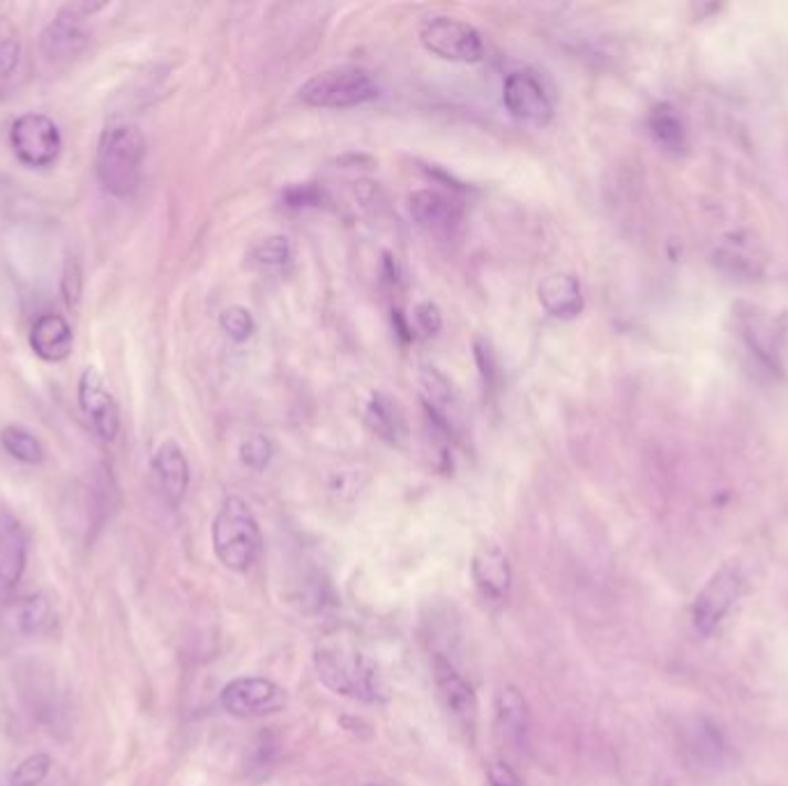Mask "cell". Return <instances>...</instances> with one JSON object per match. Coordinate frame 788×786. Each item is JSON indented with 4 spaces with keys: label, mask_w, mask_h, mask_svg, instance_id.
<instances>
[{
    "label": "cell",
    "mask_w": 788,
    "mask_h": 786,
    "mask_svg": "<svg viewBox=\"0 0 788 786\" xmlns=\"http://www.w3.org/2000/svg\"><path fill=\"white\" fill-rule=\"evenodd\" d=\"M0 443H3V448L14 459H19L21 464H31V467L42 464V459H44L42 443L33 437L29 429H23L19 425H8L3 431H0Z\"/></svg>",
    "instance_id": "cell-22"
},
{
    "label": "cell",
    "mask_w": 788,
    "mask_h": 786,
    "mask_svg": "<svg viewBox=\"0 0 788 786\" xmlns=\"http://www.w3.org/2000/svg\"><path fill=\"white\" fill-rule=\"evenodd\" d=\"M316 671L325 688L363 701H386L388 690L376 664L342 641H325L316 648Z\"/></svg>",
    "instance_id": "cell-2"
},
{
    "label": "cell",
    "mask_w": 788,
    "mask_h": 786,
    "mask_svg": "<svg viewBox=\"0 0 788 786\" xmlns=\"http://www.w3.org/2000/svg\"><path fill=\"white\" fill-rule=\"evenodd\" d=\"M146 159V137L132 123H114L104 127L95 169L102 187L114 197H129L139 187Z\"/></svg>",
    "instance_id": "cell-1"
},
{
    "label": "cell",
    "mask_w": 788,
    "mask_h": 786,
    "mask_svg": "<svg viewBox=\"0 0 788 786\" xmlns=\"http://www.w3.org/2000/svg\"><path fill=\"white\" fill-rule=\"evenodd\" d=\"M61 284H63V295H65L67 307L76 310L81 303V293H84V273H81V265H78L76 256L65 259Z\"/></svg>",
    "instance_id": "cell-30"
},
{
    "label": "cell",
    "mask_w": 788,
    "mask_h": 786,
    "mask_svg": "<svg viewBox=\"0 0 788 786\" xmlns=\"http://www.w3.org/2000/svg\"><path fill=\"white\" fill-rule=\"evenodd\" d=\"M153 471L159 480L161 492H165V496L174 505H178L185 499L189 486V464L176 441H165L155 450Z\"/></svg>",
    "instance_id": "cell-19"
},
{
    "label": "cell",
    "mask_w": 788,
    "mask_h": 786,
    "mask_svg": "<svg viewBox=\"0 0 788 786\" xmlns=\"http://www.w3.org/2000/svg\"><path fill=\"white\" fill-rule=\"evenodd\" d=\"M367 425L378 433L380 439H386L390 443H401L406 431V416L401 411V406L397 399H392L386 392H376L367 406Z\"/></svg>",
    "instance_id": "cell-21"
},
{
    "label": "cell",
    "mask_w": 788,
    "mask_h": 786,
    "mask_svg": "<svg viewBox=\"0 0 788 786\" xmlns=\"http://www.w3.org/2000/svg\"><path fill=\"white\" fill-rule=\"evenodd\" d=\"M212 547L229 570L244 573L263 552V535L250 505L240 496H229L212 524Z\"/></svg>",
    "instance_id": "cell-3"
},
{
    "label": "cell",
    "mask_w": 788,
    "mask_h": 786,
    "mask_svg": "<svg viewBox=\"0 0 788 786\" xmlns=\"http://www.w3.org/2000/svg\"><path fill=\"white\" fill-rule=\"evenodd\" d=\"M409 210L413 220L429 233L448 238L452 235L464 220V210L459 201L433 192V189H418L409 197Z\"/></svg>",
    "instance_id": "cell-15"
},
{
    "label": "cell",
    "mask_w": 788,
    "mask_h": 786,
    "mask_svg": "<svg viewBox=\"0 0 788 786\" xmlns=\"http://www.w3.org/2000/svg\"><path fill=\"white\" fill-rule=\"evenodd\" d=\"M321 199V192H318V189L314 187V185H297V187H293V189H288V192H286V201H288V206H293V208H303V206H312V203H316Z\"/></svg>",
    "instance_id": "cell-32"
},
{
    "label": "cell",
    "mask_w": 788,
    "mask_h": 786,
    "mask_svg": "<svg viewBox=\"0 0 788 786\" xmlns=\"http://www.w3.org/2000/svg\"><path fill=\"white\" fill-rule=\"evenodd\" d=\"M420 42L433 56L452 63H477L484 59L480 31L454 17H431L422 23Z\"/></svg>",
    "instance_id": "cell-5"
},
{
    "label": "cell",
    "mask_w": 788,
    "mask_h": 786,
    "mask_svg": "<svg viewBox=\"0 0 788 786\" xmlns=\"http://www.w3.org/2000/svg\"><path fill=\"white\" fill-rule=\"evenodd\" d=\"M25 560L29 545L21 524L10 514H0V593L12 590L21 581Z\"/></svg>",
    "instance_id": "cell-17"
},
{
    "label": "cell",
    "mask_w": 788,
    "mask_h": 786,
    "mask_svg": "<svg viewBox=\"0 0 788 786\" xmlns=\"http://www.w3.org/2000/svg\"><path fill=\"white\" fill-rule=\"evenodd\" d=\"M224 709L235 717H261L286 706V692L265 679H238L222 692Z\"/></svg>",
    "instance_id": "cell-12"
},
{
    "label": "cell",
    "mask_w": 788,
    "mask_h": 786,
    "mask_svg": "<svg viewBox=\"0 0 788 786\" xmlns=\"http://www.w3.org/2000/svg\"><path fill=\"white\" fill-rule=\"evenodd\" d=\"M416 323L424 335H437L443 328V314L437 303H420L416 307Z\"/></svg>",
    "instance_id": "cell-31"
},
{
    "label": "cell",
    "mask_w": 788,
    "mask_h": 786,
    "mask_svg": "<svg viewBox=\"0 0 788 786\" xmlns=\"http://www.w3.org/2000/svg\"><path fill=\"white\" fill-rule=\"evenodd\" d=\"M488 786H522V782L507 764L498 762L488 766Z\"/></svg>",
    "instance_id": "cell-33"
},
{
    "label": "cell",
    "mask_w": 788,
    "mask_h": 786,
    "mask_svg": "<svg viewBox=\"0 0 788 786\" xmlns=\"http://www.w3.org/2000/svg\"><path fill=\"white\" fill-rule=\"evenodd\" d=\"M102 6H88V3H76L63 8L56 19H53L42 38H40V49L44 56L53 63H65L76 59L81 51H84L91 42L86 19L97 12Z\"/></svg>",
    "instance_id": "cell-8"
},
{
    "label": "cell",
    "mask_w": 788,
    "mask_h": 786,
    "mask_svg": "<svg viewBox=\"0 0 788 786\" xmlns=\"http://www.w3.org/2000/svg\"><path fill=\"white\" fill-rule=\"evenodd\" d=\"M471 575L475 581L477 593L486 602L503 605L512 588V567L505 552L494 545V542H484L477 547L471 565Z\"/></svg>",
    "instance_id": "cell-14"
},
{
    "label": "cell",
    "mask_w": 788,
    "mask_h": 786,
    "mask_svg": "<svg viewBox=\"0 0 788 786\" xmlns=\"http://www.w3.org/2000/svg\"><path fill=\"white\" fill-rule=\"evenodd\" d=\"M21 61L19 33L6 17L0 19V76H10Z\"/></svg>",
    "instance_id": "cell-23"
},
{
    "label": "cell",
    "mask_w": 788,
    "mask_h": 786,
    "mask_svg": "<svg viewBox=\"0 0 788 786\" xmlns=\"http://www.w3.org/2000/svg\"><path fill=\"white\" fill-rule=\"evenodd\" d=\"M743 573L738 565H724L713 579L705 584L694 602V628L701 635H713L719 622L728 616L743 593Z\"/></svg>",
    "instance_id": "cell-9"
},
{
    "label": "cell",
    "mask_w": 788,
    "mask_h": 786,
    "mask_svg": "<svg viewBox=\"0 0 788 786\" xmlns=\"http://www.w3.org/2000/svg\"><path fill=\"white\" fill-rule=\"evenodd\" d=\"M220 325H222V331L235 339V342H248L254 331H256V323H254V316L250 314V310H244L240 305H231L227 307L222 314H220Z\"/></svg>",
    "instance_id": "cell-25"
},
{
    "label": "cell",
    "mask_w": 788,
    "mask_h": 786,
    "mask_svg": "<svg viewBox=\"0 0 788 786\" xmlns=\"http://www.w3.org/2000/svg\"><path fill=\"white\" fill-rule=\"evenodd\" d=\"M51 771V756L49 754H33L17 766V771L10 777L12 786H38L46 779Z\"/></svg>",
    "instance_id": "cell-26"
},
{
    "label": "cell",
    "mask_w": 788,
    "mask_h": 786,
    "mask_svg": "<svg viewBox=\"0 0 788 786\" xmlns=\"http://www.w3.org/2000/svg\"><path fill=\"white\" fill-rule=\"evenodd\" d=\"M539 303L556 318H575L581 307V286L572 275H549L539 284Z\"/></svg>",
    "instance_id": "cell-20"
},
{
    "label": "cell",
    "mask_w": 788,
    "mask_h": 786,
    "mask_svg": "<svg viewBox=\"0 0 788 786\" xmlns=\"http://www.w3.org/2000/svg\"><path fill=\"white\" fill-rule=\"evenodd\" d=\"M254 259L261 265H284L291 259V242L286 235H270L254 248Z\"/></svg>",
    "instance_id": "cell-28"
},
{
    "label": "cell",
    "mask_w": 788,
    "mask_h": 786,
    "mask_svg": "<svg viewBox=\"0 0 788 786\" xmlns=\"http://www.w3.org/2000/svg\"><path fill=\"white\" fill-rule=\"evenodd\" d=\"M433 681H437V690H439V699L443 703V709L448 711V715L464 729L469 734L475 731L477 724V696L473 692V688L464 681V675H461L454 664L443 658V656H433Z\"/></svg>",
    "instance_id": "cell-10"
},
{
    "label": "cell",
    "mask_w": 788,
    "mask_h": 786,
    "mask_svg": "<svg viewBox=\"0 0 788 786\" xmlns=\"http://www.w3.org/2000/svg\"><path fill=\"white\" fill-rule=\"evenodd\" d=\"M51 618V605L44 595H33L19 609V628L23 635L40 632Z\"/></svg>",
    "instance_id": "cell-24"
},
{
    "label": "cell",
    "mask_w": 788,
    "mask_h": 786,
    "mask_svg": "<svg viewBox=\"0 0 788 786\" xmlns=\"http://www.w3.org/2000/svg\"><path fill=\"white\" fill-rule=\"evenodd\" d=\"M78 404L97 431V437L112 443L120 431V409L95 367H86L78 378Z\"/></svg>",
    "instance_id": "cell-13"
},
{
    "label": "cell",
    "mask_w": 788,
    "mask_h": 786,
    "mask_svg": "<svg viewBox=\"0 0 788 786\" xmlns=\"http://www.w3.org/2000/svg\"><path fill=\"white\" fill-rule=\"evenodd\" d=\"M369 786H378V784H369Z\"/></svg>",
    "instance_id": "cell-34"
},
{
    "label": "cell",
    "mask_w": 788,
    "mask_h": 786,
    "mask_svg": "<svg viewBox=\"0 0 788 786\" xmlns=\"http://www.w3.org/2000/svg\"><path fill=\"white\" fill-rule=\"evenodd\" d=\"M475 360H477L484 384L494 390L501 381V369H498V358L494 354V346L488 344L484 337L475 339Z\"/></svg>",
    "instance_id": "cell-29"
},
{
    "label": "cell",
    "mask_w": 788,
    "mask_h": 786,
    "mask_svg": "<svg viewBox=\"0 0 788 786\" xmlns=\"http://www.w3.org/2000/svg\"><path fill=\"white\" fill-rule=\"evenodd\" d=\"M420 388L431 420L437 422L448 437L464 439V433L469 431V413L464 399H461L450 378L437 367H422Z\"/></svg>",
    "instance_id": "cell-7"
},
{
    "label": "cell",
    "mask_w": 788,
    "mask_h": 786,
    "mask_svg": "<svg viewBox=\"0 0 788 786\" xmlns=\"http://www.w3.org/2000/svg\"><path fill=\"white\" fill-rule=\"evenodd\" d=\"M10 144L21 165L46 169L59 159L63 137L59 125L44 114H23L12 123Z\"/></svg>",
    "instance_id": "cell-6"
},
{
    "label": "cell",
    "mask_w": 788,
    "mask_h": 786,
    "mask_svg": "<svg viewBox=\"0 0 788 786\" xmlns=\"http://www.w3.org/2000/svg\"><path fill=\"white\" fill-rule=\"evenodd\" d=\"M494 711L501 741L512 750H524L530 734V711L524 694L516 688H503L496 694Z\"/></svg>",
    "instance_id": "cell-16"
},
{
    "label": "cell",
    "mask_w": 788,
    "mask_h": 786,
    "mask_svg": "<svg viewBox=\"0 0 788 786\" xmlns=\"http://www.w3.org/2000/svg\"><path fill=\"white\" fill-rule=\"evenodd\" d=\"M378 97V84L369 70L358 65H335L314 74L301 88V99L321 108L360 106Z\"/></svg>",
    "instance_id": "cell-4"
},
{
    "label": "cell",
    "mask_w": 788,
    "mask_h": 786,
    "mask_svg": "<svg viewBox=\"0 0 788 786\" xmlns=\"http://www.w3.org/2000/svg\"><path fill=\"white\" fill-rule=\"evenodd\" d=\"M240 459L244 467L261 471L270 464V459H273V443H270V439H265L263 433H254V437L244 439V443L240 446Z\"/></svg>",
    "instance_id": "cell-27"
},
{
    "label": "cell",
    "mask_w": 788,
    "mask_h": 786,
    "mask_svg": "<svg viewBox=\"0 0 788 786\" xmlns=\"http://www.w3.org/2000/svg\"><path fill=\"white\" fill-rule=\"evenodd\" d=\"M74 346L70 323L61 314H42L31 331V348L44 363H63Z\"/></svg>",
    "instance_id": "cell-18"
},
{
    "label": "cell",
    "mask_w": 788,
    "mask_h": 786,
    "mask_svg": "<svg viewBox=\"0 0 788 786\" xmlns=\"http://www.w3.org/2000/svg\"><path fill=\"white\" fill-rule=\"evenodd\" d=\"M503 102L507 106V112L524 123L533 125H545L554 116V104L551 97L547 95L542 81L533 72H512L505 78L503 86Z\"/></svg>",
    "instance_id": "cell-11"
}]
</instances>
